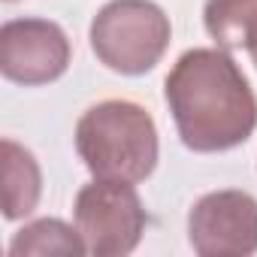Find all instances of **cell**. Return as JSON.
<instances>
[{"instance_id": "1", "label": "cell", "mask_w": 257, "mask_h": 257, "mask_svg": "<svg viewBox=\"0 0 257 257\" xmlns=\"http://www.w3.org/2000/svg\"><path fill=\"white\" fill-rule=\"evenodd\" d=\"M179 140L197 155L230 152L257 127V97L227 49H188L164 82Z\"/></svg>"}, {"instance_id": "2", "label": "cell", "mask_w": 257, "mask_h": 257, "mask_svg": "<svg viewBox=\"0 0 257 257\" xmlns=\"http://www.w3.org/2000/svg\"><path fill=\"white\" fill-rule=\"evenodd\" d=\"M76 152L94 179L146 182L161 155L155 118L134 100H103L82 112Z\"/></svg>"}, {"instance_id": "3", "label": "cell", "mask_w": 257, "mask_h": 257, "mask_svg": "<svg viewBox=\"0 0 257 257\" xmlns=\"http://www.w3.org/2000/svg\"><path fill=\"white\" fill-rule=\"evenodd\" d=\"M170 19L155 0H109L91 22L97 61L121 76L152 73L170 49Z\"/></svg>"}, {"instance_id": "4", "label": "cell", "mask_w": 257, "mask_h": 257, "mask_svg": "<svg viewBox=\"0 0 257 257\" xmlns=\"http://www.w3.org/2000/svg\"><path fill=\"white\" fill-rule=\"evenodd\" d=\"M73 221L85 239L88 254L124 257L140 245L149 215L131 182L94 179L76 194Z\"/></svg>"}, {"instance_id": "5", "label": "cell", "mask_w": 257, "mask_h": 257, "mask_svg": "<svg viewBox=\"0 0 257 257\" xmlns=\"http://www.w3.org/2000/svg\"><path fill=\"white\" fill-rule=\"evenodd\" d=\"M188 242L200 257L257 254V200L233 188L203 194L188 212Z\"/></svg>"}, {"instance_id": "6", "label": "cell", "mask_w": 257, "mask_h": 257, "mask_svg": "<svg viewBox=\"0 0 257 257\" xmlns=\"http://www.w3.org/2000/svg\"><path fill=\"white\" fill-rule=\"evenodd\" d=\"M70 58L64 28L49 19H13L0 28V73L16 85H49L67 73Z\"/></svg>"}, {"instance_id": "7", "label": "cell", "mask_w": 257, "mask_h": 257, "mask_svg": "<svg viewBox=\"0 0 257 257\" xmlns=\"http://www.w3.org/2000/svg\"><path fill=\"white\" fill-rule=\"evenodd\" d=\"M43 194V173L37 158L16 140H4V215L7 221L28 218Z\"/></svg>"}, {"instance_id": "8", "label": "cell", "mask_w": 257, "mask_h": 257, "mask_svg": "<svg viewBox=\"0 0 257 257\" xmlns=\"http://www.w3.org/2000/svg\"><path fill=\"white\" fill-rule=\"evenodd\" d=\"M46 254L79 257V254H88V248H85L82 233L61 218L31 221L10 242V257H46Z\"/></svg>"}, {"instance_id": "9", "label": "cell", "mask_w": 257, "mask_h": 257, "mask_svg": "<svg viewBox=\"0 0 257 257\" xmlns=\"http://www.w3.org/2000/svg\"><path fill=\"white\" fill-rule=\"evenodd\" d=\"M203 25L221 49H248L257 34V0H206Z\"/></svg>"}, {"instance_id": "10", "label": "cell", "mask_w": 257, "mask_h": 257, "mask_svg": "<svg viewBox=\"0 0 257 257\" xmlns=\"http://www.w3.org/2000/svg\"><path fill=\"white\" fill-rule=\"evenodd\" d=\"M248 55H251V61H254V67H257V34L251 37V43H248V49H245Z\"/></svg>"}]
</instances>
